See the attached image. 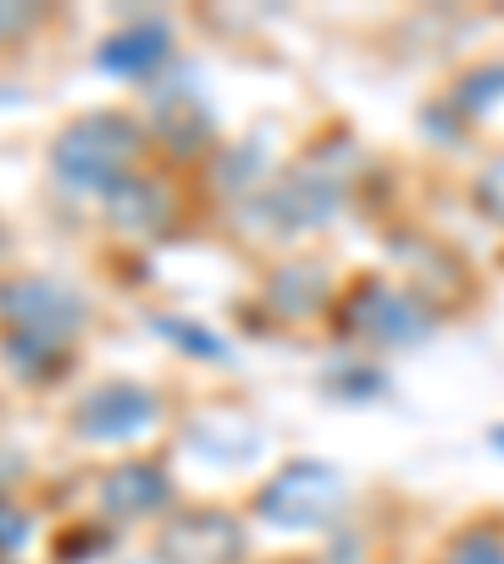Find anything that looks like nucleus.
<instances>
[{
  "label": "nucleus",
  "mask_w": 504,
  "mask_h": 564,
  "mask_svg": "<svg viewBox=\"0 0 504 564\" xmlns=\"http://www.w3.org/2000/svg\"><path fill=\"white\" fill-rule=\"evenodd\" d=\"M162 212H167V202L152 182H131L127 176V182L111 192V223L127 227V232H152V227L162 223Z\"/></svg>",
  "instance_id": "nucleus-9"
},
{
  "label": "nucleus",
  "mask_w": 504,
  "mask_h": 564,
  "mask_svg": "<svg viewBox=\"0 0 504 564\" xmlns=\"http://www.w3.org/2000/svg\"><path fill=\"white\" fill-rule=\"evenodd\" d=\"M444 564H504V534L474 529V534L454 540V550L444 554Z\"/></svg>",
  "instance_id": "nucleus-11"
},
{
  "label": "nucleus",
  "mask_w": 504,
  "mask_h": 564,
  "mask_svg": "<svg viewBox=\"0 0 504 564\" xmlns=\"http://www.w3.org/2000/svg\"><path fill=\"white\" fill-rule=\"evenodd\" d=\"M101 505L106 514H121V519H137V514H152V509L167 505V474L157 464H121L101 479Z\"/></svg>",
  "instance_id": "nucleus-7"
},
{
  "label": "nucleus",
  "mask_w": 504,
  "mask_h": 564,
  "mask_svg": "<svg viewBox=\"0 0 504 564\" xmlns=\"http://www.w3.org/2000/svg\"><path fill=\"white\" fill-rule=\"evenodd\" d=\"M137 564H172V560H137Z\"/></svg>",
  "instance_id": "nucleus-16"
},
{
  "label": "nucleus",
  "mask_w": 504,
  "mask_h": 564,
  "mask_svg": "<svg viewBox=\"0 0 504 564\" xmlns=\"http://www.w3.org/2000/svg\"><path fill=\"white\" fill-rule=\"evenodd\" d=\"M25 21V11H0V35L11 31V25H21Z\"/></svg>",
  "instance_id": "nucleus-15"
},
{
  "label": "nucleus",
  "mask_w": 504,
  "mask_h": 564,
  "mask_svg": "<svg viewBox=\"0 0 504 564\" xmlns=\"http://www.w3.org/2000/svg\"><path fill=\"white\" fill-rule=\"evenodd\" d=\"M157 117H162V131L172 141H202L207 137V117H202V106L192 96H172V101H157Z\"/></svg>",
  "instance_id": "nucleus-10"
},
{
  "label": "nucleus",
  "mask_w": 504,
  "mask_h": 564,
  "mask_svg": "<svg viewBox=\"0 0 504 564\" xmlns=\"http://www.w3.org/2000/svg\"><path fill=\"white\" fill-rule=\"evenodd\" d=\"M348 328L364 333V338L374 343H419L423 333H429V313H423V303L414 293H404V288H384V282H368V288H358V293L348 297Z\"/></svg>",
  "instance_id": "nucleus-4"
},
{
  "label": "nucleus",
  "mask_w": 504,
  "mask_h": 564,
  "mask_svg": "<svg viewBox=\"0 0 504 564\" xmlns=\"http://www.w3.org/2000/svg\"><path fill=\"white\" fill-rule=\"evenodd\" d=\"M162 560L172 564H237L243 560V529L227 514H182L162 534Z\"/></svg>",
  "instance_id": "nucleus-6"
},
{
  "label": "nucleus",
  "mask_w": 504,
  "mask_h": 564,
  "mask_svg": "<svg viewBox=\"0 0 504 564\" xmlns=\"http://www.w3.org/2000/svg\"><path fill=\"white\" fill-rule=\"evenodd\" d=\"M25 514L11 505H0V550H15V544H25Z\"/></svg>",
  "instance_id": "nucleus-13"
},
{
  "label": "nucleus",
  "mask_w": 504,
  "mask_h": 564,
  "mask_svg": "<svg viewBox=\"0 0 504 564\" xmlns=\"http://www.w3.org/2000/svg\"><path fill=\"white\" fill-rule=\"evenodd\" d=\"M157 419V403L137 383H101L76 409V434L86 438H137Z\"/></svg>",
  "instance_id": "nucleus-5"
},
{
  "label": "nucleus",
  "mask_w": 504,
  "mask_h": 564,
  "mask_svg": "<svg viewBox=\"0 0 504 564\" xmlns=\"http://www.w3.org/2000/svg\"><path fill=\"white\" fill-rule=\"evenodd\" d=\"M137 127L127 117L96 111V117L71 121L51 147V166L66 187L76 192H117L127 182V166L137 156Z\"/></svg>",
  "instance_id": "nucleus-2"
},
{
  "label": "nucleus",
  "mask_w": 504,
  "mask_h": 564,
  "mask_svg": "<svg viewBox=\"0 0 504 564\" xmlns=\"http://www.w3.org/2000/svg\"><path fill=\"white\" fill-rule=\"evenodd\" d=\"M480 197L490 202V207H494V212H500V217H504V162L494 166V172H490V176H484V182H480Z\"/></svg>",
  "instance_id": "nucleus-14"
},
{
  "label": "nucleus",
  "mask_w": 504,
  "mask_h": 564,
  "mask_svg": "<svg viewBox=\"0 0 504 564\" xmlns=\"http://www.w3.org/2000/svg\"><path fill=\"white\" fill-rule=\"evenodd\" d=\"M86 307L56 288V282L25 278V282H6L0 288V323H6V338L0 352L11 358V368L21 378H41L56 373L66 364L71 338L82 333Z\"/></svg>",
  "instance_id": "nucleus-1"
},
{
  "label": "nucleus",
  "mask_w": 504,
  "mask_h": 564,
  "mask_svg": "<svg viewBox=\"0 0 504 564\" xmlns=\"http://www.w3.org/2000/svg\"><path fill=\"white\" fill-rule=\"evenodd\" d=\"M343 505V479L323 464H288L268 489L258 494V514L282 529L329 524Z\"/></svg>",
  "instance_id": "nucleus-3"
},
{
  "label": "nucleus",
  "mask_w": 504,
  "mask_h": 564,
  "mask_svg": "<svg viewBox=\"0 0 504 564\" xmlns=\"http://www.w3.org/2000/svg\"><path fill=\"white\" fill-rule=\"evenodd\" d=\"M167 61V31L162 25H127L101 46V66L117 76H147L152 66Z\"/></svg>",
  "instance_id": "nucleus-8"
},
{
  "label": "nucleus",
  "mask_w": 504,
  "mask_h": 564,
  "mask_svg": "<svg viewBox=\"0 0 504 564\" xmlns=\"http://www.w3.org/2000/svg\"><path fill=\"white\" fill-rule=\"evenodd\" d=\"M157 333H162V338H172L176 348L197 352V358H223V352H227L207 328H197V323H182V317H157Z\"/></svg>",
  "instance_id": "nucleus-12"
}]
</instances>
